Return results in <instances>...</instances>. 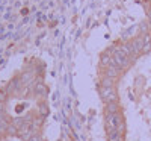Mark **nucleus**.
<instances>
[{"label":"nucleus","mask_w":151,"mask_h":141,"mask_svg":"<svg viewBox=\"0 0 151 141\" xmlns=\"http://www.w3.org/2000/svg\"><path fill=\"white\" fill-rule=\"evenodd\" d=\"M104 112H106V114H115V112H119V105H118V102H110V103H106Z\"/></svg>","instance_id":"obj_8"},{"label":"nucleus","mask_w":151,"mask_h":141,"mask_svg":"<svg viewBox=\"0 0 151 141\" xmlns=\"http://www.w3.org/2000/svg\"><path fill=\"white\" fill-rule=\"evenodd\" d=\"M47 111H48V109H47L45 103H40V114H41V117L47 114Z\"/></svg>","instance_id":"obj_14"},{"label":"nucleus","mask_w":151,"mask_h":141,"mask_svg":"<svg viewBox=\"0 0 151 141\" xmlns=\"http://www.w3.org/2000/svg\"><path fill=\"white\" fill-rule=\"evenodd\" d=\"M122 117L119 112H115V114H106V129H107V135L113 134L118 131V126L122 123Z\"/></svg>","instance_id":"obj_1"},{"label":"nucleus","mask_w":151,"mask_h":141,"mask_svg":"<svg viewBox=\"0 0 151 141\" xmlns=\"http://www.w3.org/2000/svg\"><path fill=\"white\" fill-rule=\"evenodd\" d=\"M145 14H147L148 20L151 21V5H147V6H145Z\"/></svg>","instance_id":"obj_15"},{"label":"nucleus","mask_w":151,"mask_h":141,"mask_svg":"<svg viewBox=\"0 0 151 141\" xmlns=\"http://www.w3.org/2000/svg\"><path fill=\"white\" fill-rule=\"evenodd\" d=\"M3 111H5V108H3V103L0 102V112H3Z\"/></svg>","instance_id":"obj_19"},{"label":"nucleus","mask_w":151,"mask_h":141,"mask_svg":"<svg viewBox=\"0 0 151 141\" xmlns=\"http://www.w3.org/2000/svg\"><path fill=\"white\" fill-rule=\"evenodd\" d=\"M6 96H8V93L5 91V89H2V91H0V102H2V103H3V102H5Z\"/></svg>","instance_id":"obj_17"},{"label":"nucleus","mask_w":151,"mask_h":141,"mask_svg":"<svg viewBox=\"0 0 151 141\" xmlns=\"http://www.w3.org/2000/svg\"><path fill=\"white\" fill-rule=\"evenodd\" d=\"M144 36V49H142V55H148L151 52V33H145Z\"/></svg>","instance_id":"obj_6"},{"label":"nucleus","mask_w":151,"mask_h":141,"mask_svg":"<svg viewBox=\"0 0 151 141\" xmlns=\"http://www.w3.org/2000/svg\"><path fill=\"white\" fill-rule=\"evenodd\" d=\"M109 141H124L122 134H119V132H113V134H110V135H109Z\"/></svg>","instance_id":"obj_11"},{"label":"nucleus","mask_w":151,"mask_h":141,"mask_svg":"<svg viewBox=\"0 0 151 141\" xmlns=\"http://www.w3.org/2000/svg\"><path fill=\"white\" fill-rule=\"evenodd\" d=\"M121 73V68L116 65V67H107L106 71H104V76H107V78H112V79H116L118 76Z\"/></svg>","instance_id":"obj_7"},{"label":"nucleus","mask_w":151,"mask_h":141,"mask_svg":"<svg viewBox=\"0 0 151 141\" xmlns=\"http://www.w3.org/2000/svg\"><path fill=\"white\" fill-rule=\"evenodd\" d=\"M113 84H115V79L107 78V76H103V79H101V86H104V88H112Z\"/></svg>","instance_id":"obj_10"},{"label":"nucleus","mask_w":151,"mask_h":141,"mask_svg":"<svg viewBox=\"0 0 151 141\" xmlns=\"http://www.w3.org/2000/svg\"><path fill=\"white\" fill-rule=\"evenodd\" d=\"M6 132H8L9 135H18V127L14 126V124H9L8 129H6Z\"/></svg>","instance_id":"obj_12"},{"label":"nucleus","mask_w":151,"mask_h":141,"mask_svg":"<svg viewBox=\"0 0 151 141\" xmlns=\"http://www.w3.org/2000/svg\"><path fill=\"white\" fill-rule=\"evenodd\" d=\"M29 141H42V138H41L40 135H35V137H32Z\"/></svg>","instance_id":"obj_18"},{"label":"nucleus","mask_w":151,"mask_h":141,"mask_svg":"<svg viewBox=\"0 0 151 141\" xmlns=\"http://www.w3.org/2000/svg\"><path fill=\"white\" fill-rule=\"evenodd\" d=\"M130 44H132L133 53L136 55V58L139 55H142V49H144V36L142 35H136L134 38H132Z\"/></svg>","instance_id":"obj_3"},{"label":"nucleus","mask_w":151,"mask_h":141,"mask_svg":"<svg viewBox=\"0 0 151 141\" xmlns=\"http://www.w3.org/2000/svg\"><path fill=\"white\" fill-rule=\"evenodd\" d=\"M100 96H101V99L106 102V103H110V102H118V94L115 91V88H104L101 86L100 88Z\"/></svg>","instance_id":"obj_2"},{"label":"nucleus","mask_w":151,"mask_h":141,"mask_svg":"<svg viewBox=\"0 0 151 141\" xmlns=\"http://www.w3.org/2000/svg\"><path fill=\"white\" fill-rule=\"evenodd\" d=\"M100 62H101V65H104L106 68L107 67H116V64H115V61H113L112 55H109L107 52L101 53V56H100Z\"/></svg>","instance_id":"obj_4"},{"label":"nucleus","mask_w":151,"mask_h":141,"mask_svg":"<svg viewBox=\"0 0 151 141\" xmlns=\"http://www.w3.org/2000/svg\"><path fill=\"white\" fill-rule=\"evenodd\" d=\"M116 132H119V134H124V132H125V123H124V121L118 126V131H116Z\"/></svg>","instance_id":"obj_16"},{"label":"nucleus","mask_w":151,"mask_h":141,"mask_svg":"<svg viewBox=\"0 0 151 141\" xmlns=\"http://www.w3.org/2000/svg\"><path fill=\"white\" fill-rule=\"evenodd\" d=\"M33 89H35V93L40 94V96H45V94H47V88H45V85H44L42 82L35 84V85H33Z\"/></svg>","instance_id":"obj_9"},{"label":"nucleus","mask_w":151,"mask_h":141,"mask_svg":"<svg viewBox=\"0 0 151 141\" xmlns=\"http://www.w3.org/2000/svg\"><path fill=\"white\" fill-rule=\"evenodd\" d=\"M119 49H121V52L127 56L129 59H136V55L133 53V49H132V44H130V41H127V43H122L121 46H119Z\"/></svg>","instance_id":"obj_5"},{"label":"nucleus","mask_w":151,"mask_h":141,"mask_svg":"<svg viewBox=\"0 0 151 141\" xmlns=\"http://www.w3.org/2000/svg\"><path fill=\"white\" fill-rule=\"evenodd\" d=\"M139 28H141V31H142V33H141V35L150 33V28H148V24H147L145 21H144V23H141V26H139Z\"/></svg>","instance_id":"obj_13"}]
</instances>
